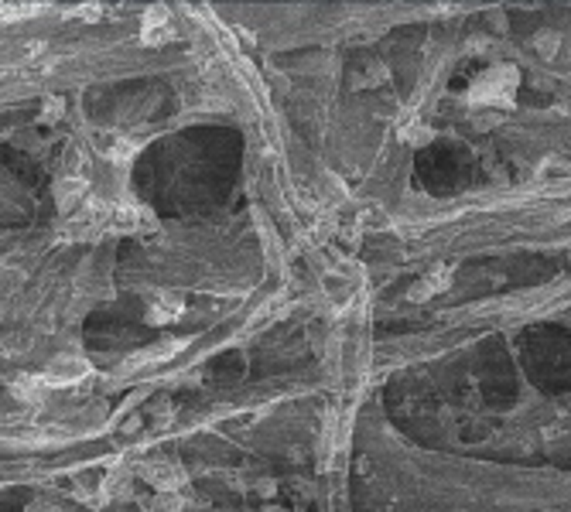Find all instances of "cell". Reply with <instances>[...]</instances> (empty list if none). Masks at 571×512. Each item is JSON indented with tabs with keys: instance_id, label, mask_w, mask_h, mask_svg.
I'll return each mask as SVG.
<instances>
[{
	"instance_id": "obj_1",
	"label": "cell",
	"mask_w": 571,
	"mask_h": 512,
	"mask_svg": "<svg viewBox=\"0 0 571 512\" xmlns=\"http://www.w3.org/2000/svg\"><path fill=\"white\" fill-rule=\"evenodd\" d=\"M517 69L503 65V69H486L479 79L472 82L469 99L476 106H510L513 92H517Z\"/></svg>"
},
{
	"instance_id": "obj_2",
	"label": "cell",
	"mask_w": 571,
	"mask_h": 512,
	"mask_svg": "<svg viewBox=\"0 0 571 512\" xmlns=\"http://www.w3.org/2000/svg\"><path fill=\"white\" fill-rule=\"evenodd\" d=\"M140 474L158 488V492H178L185 485V468L171 458H154L147 465H140Z\"/></svg>"
},
{
	"instance_id": "obj_3",
	"label": "cell",
	"mask_w": 571,
	"mask_h": 512,
	"mask_svg": "<svg viewBox=\"0 0 571 512\" xmlns=\"http://www.w3.org/2000/svg\"><path fill=\"white\" fill-rule=\"evenodd\" d=\"M144 226H151V215H147V208H140V205H113V212H110V219H106V229L117 233V236L140 233Z\"/></svg>"
},
{
	"instance_id": "obj_4",
	"label": "cell",
	"mask_w": 571,
	"mask_h": 512,
	"mask_svg": "<svg viewBox=\"0 0 571 512\" xmlns=\"http://www.w3.org/2000/svg\"><path fill=\"white\" fill-rule=\"evenodd\" d=\"M171 38H175V28L168 21V10L164 7H151L144 14V24H140V41L151 44V48H158V44H164V41H171Z\"/></svg>"
},
{
	"instance_id": "obj_5",
	"label": "cell",
	"mask_w": 571,
	"mask_h": 512,
	"mask_svg": "<svg viewBox=\"0 0 571 512\" xmlns=\"http://www.w3.org/2000/svg\"><path fill=\"white\" fill-rule=\"evenodd\" d=\"M55 198H58L62 212L72 215L82 201L89 198V185H86V178H79V174H65V178H58V185H55Z\"/></svg>"
},
{
	"instance_id": "obj_6",
	"label": "cell",
	"mask_w": 571,
	"mask_h": 512,
	"mask_svg": "<svg viewBox=\"0 0 571 512\" xmlns=\"http://www.w3.org/2000/svg\"><path fill=\"white\" fill-rule=\"evenodd\" d=\"M182 308H185V297H182V294L158 290V294H151V297H147V317H151V324L175 321V317L182 315Z\"/></svg>"
},
{
	"instance_id": "obj_7",
	"label": "cell",
	"mask_w": 571,
	"mask_h": 512,
	"mask_svg": "<svg viewBox=\"0 0 571 512\" xmlns=\"http://www.w3.org/2000/svg\"><path fill=\"white\" fill-rule=\"evenodd\" d=\"M178 349H182V342H158V345H151V349H144V352L130 355V358L120 365V372H137V369H147V365L168 362V358L178 352Z\"/></svg>"
},
{
	"instance_id": "obj_8",
	"label": "cell",
	"mask_w": 571,
	"mask_h": 512,
	"mask_svg": "<svg viewBox=\"0 0 571 512\" xmlns=\"http://www.w3.org/2000/svg\"><path fill=\"white\" fill-rule=\"evenodd\" d=\"M89 372V365L82 362V358H72V355H65V358H55L41 376L48 379V386H62V383H76Z\"/></svg>"
},
{
	"instance_id": "obj_9",
	"label": "cell",
	"mask_w": 571,
	"mask_h": 512,
	"mask_svg": "<svg viewBox=\"0 0 571 512\" xmlns=\"http://www.w3.org/2000/svg\"><path fill=\"white\" fill-rule=\"evenodd\" d=\"M445 287H449V274H445V270H435V274L421 276V280L410 287V301H428V297L442 294Z\"/></svg>"
},
{
	"instance_id": "obj_10",
	"label": "cell",
	"mask_w": 571,
	"mask_h": 512,
	"mask_svg": "<svg viewBox=\"0 0 571 512\" xmlns=\"http://www.w3.org/2000/svg\"><path fill=\"white\" fill-rule=\"evenodd\" d=\"M10 390H14V396H21V399H38L48 390V379L45 376H17L10 383Z\"/></svg>"
},
{
	"instance_id": "obj_11",
	"label": "cell",
	"mask_w": 571,
	"mask_h": 512,
	"mask_svg": "<svg viewBox=\"0 0 571 512\" xmlns=\"http://www.w3.org/2000/svg\"><path fill=\"white\" fill-rule=\"evenodd\" d=\"M134 151H137V144H134V140H127V137H103V158L130 160V158H134Z\"/></svg>"
},
{
	"instance_id": "obj_12",
	"label": "cell",
	"mask_w": 571,
	"mask_h": 512,
	"mask_svg": "<svg viewBox=\"0 0 571 512\" xmlns=\"http://www.w3.org/2000/svg\"><path fill=\"white\" fill-rule=\"evenodd\" d=\"M151 512H178L182 509V499L175 495V492H158L154 499H151V506H147Z\"/></svg>"
},
{
	"instance_id": "obj_13",
	"label": "cell",
	"mask_w": 571,
	"mask_h": 512,
	"mask_svg": "<svg viewBox=\"0 0 571 512\" xmlns=\"http://www.w3.org/2000/svg\"><path fill=\"white\" fill-rule=\"evenodd\" d=\"M271 512H281V509H271Z\"/></svg>"
}]
</instances>
